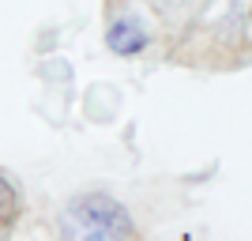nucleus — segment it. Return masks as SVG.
<instances>
[{
  "mask_svg": "<svg viewBox=\"0 0 252 241\" xmlns=\"http://www.w3.org/2000/svg\"><path fill=\"white\" fill-rule=\"evenodd\" d=\"M105 45L117 53V57H136V53L147 49V31L139 27L136 19H117L105 34Z\"/></svg>",
  "mask_w": 252,
  "mask_h": 241,
  "instance_id": "nucleus-2",
  "label": "nucleus"
},
{
  "mask_svg": "<svg viewBox=\"0 0 252 241\" xmlns=\"http://www.w3.org/2000/svg\"><path fill=\"white\" fill-rule=\"evenodd\" d=\"M19 219V192L11 189L8 177H0V241H8Z\"/></svg>",
  "mask_w": 252,
  "mask_h": 241,
  "instance_id": "nucleus-3",
  "label": "nucleus"
},
{
  "mask_svg": "<svg viewBox=\"0 0 252 241\" xmlns=\"http://www.w3.org/2000/svg\"><path fill=\"white\" fill-rule=\"evenodd\" d=\"M61 230L64 241H128L132 215L121 200L105 196V192H79L64 207Z\"/></svg>",
  "mask_w": 252,
  "mask_h": 241,
  "instance_id": "nucleus-1",
  "label": "nucleus"
}]
</instances>
